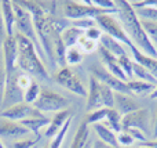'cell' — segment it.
Listing matches in <instances>:
<instances>
[{
  "label": "cell",
  "instance_id": "6da1fadb",
  "mask_svg": "<svg viewBox=\"0 0 157 148\" xmlns=\"http://www.w3.org/2000/svg\"><path fill=\"white\" fill-rule=\"evenodd\" d=\"M116 8H117V14L120 17V21H121V25L124 28L127 36L130 38L131 43L144 54L157 58L156 47L153 46L150 39L147 38L146 32H145L144 26L141 24V19L138 18L131 3L125 2V0H117Z\"/></svg>",
  "mask_w": 157,
  "mask_h": 148
},
{
  "label": "cell",
  "instance_id": "7a4b0ae2",
  "mask_svg": "<svg viewBox=\"0 0 157 148\" xmlns=\"http://www.w3.org/2000/svg\"><path fill=\"white\" fill-rule=\"evenodd\" d=\"M14 35H15L17 44H18V61H17L18 69H21L22 72L28 75H33L41 80L51 79L46 68V64L40 58L35 44L28 38L22 36L21 33L15 32Z\"/></svg>",
  "mask_w": 157,
  "mask_h": 148
},
{
  "label": "cell",
  "instance_id": "3957f363",
  "mask_svg": "<svg viewBox=\"0 0 157 148\" xmlns=\"http://www.w3.org/2000/svg\"><path fill=\"white\" fill-rule=\"evenodd\" d=\"M13 7H14V13H15V17H17V24H15L17 32L21 33V35L25 36V38H28L33 44H35L40 58L46 62L47 58H46V54H44L43 49H41V44H40V40H39L37 33H36L32 15H30L29 11L25 10L18 2H13Z\"/></svg>",
  "mask_w": 157,
  "mask_h": 148
},
{
  "label": "cell",
  "instance_id": "277c9868",
  "mask_svg": "<svg viewBox=\"0 0 157 148\" xmlns=\"http://www.w3.org/2000/svg\"><path fill=\"white\" fill-rule=\"evenodd\" d=\"M113 15L117 14V10H105L94 6L91 2H63V15L69 21H76L83 18L95 19L99 15Z\"/></svg>",
  "mask_w": 157,
  "mask_h": 148
},
{
  "label": "cell",
  "instance_id": "5b68a950",
  "mask_svg": "<svg viewBox=\"0 0 157 148\" xmlns=\"http://www.w3.org/2000/svg\"><path fill=\"white\" fill-rule=\"evenodd\" d=\"M33 107L43 114L44 112H61V111L68 110L69 100L54 90L41 89L40 96H39V98L33 104Z\"/></svg>",
  "mask_w": 157,
  "mask_h": 148
},
{
  "label": "cell",
  "instance_id": "8992f818",
  "mask_svg": "<svg viewBox=\"0 0 157 148\" xmlns=\"http://www.w3.org/2000/svg\"><path fill=\"white\" fill-rule=\"evenodd\" d=\"M95 22H97L98 28H99L105 35L116 39L117 42H120V43L124 44V46L130 47L131 44H132L130 38H128L127 33H125L121 22L117 21L113 15H109V14H106V15H99L95 18Z\"/></svg>",
  "mask_w": 157,
  "mask_h": 148
},
{
  "label": "cell",
  "instance_id": "52a82bcc",
  "mask_svg": "<svg viewBox=\"0 0 157 148\" xmlns=\"http://www.w3.org/2000/svg\"><path fill=\"white\" fill-rule=\"evenodd\" d=\"M55 82L59 86L65 87L66 90L77 94L80 97H87V89L83 85V80L78 78V75L69 66L59 68L54 75Z\"/></svg>",
  "mask_w": 157,
  "mask_h": 148
},
{
  "label": "cell",
  "instance_id": "ba28073f",
  "mask_svg": "<svg viewBox=\"0 0 157 148\" xmlns=\"http://www.w3.org/2000/svg\"><path fill=\"white\" fill-rule=\"evenodd\" d=\"M121 127L123 130L128 129H136L141 130L145 136L152 134V126H150V111L146 108H141L138 111L124 115L121 119Z\"/></svg>",
  "mask_w": 157,
  "mask_h": 148
},
{
  "label": "cell",
  "instance_id": "9c48e42d",
  "mask_svg": "<svg viewBox=\"0 0 157 148\" xmlns=\"http://www.w3.org/2000/svg\"><path fill=\"white\" fill-rule=\"evenodd\" d=\"M17 71H13L11 74H7V80H6V90H4V98H3L2 107L3 110L13 107V105L24 102V94L25 91L19 87L17 82Z\"/></svg>",
  "mask_w": 157,
  "mask_h": 148
},
{
  "label": "cell",
  "instance_id": "30bf717a",
  "mask_svg": "<svg viewBox=\"0 0 157 148\" xmlns=\"http://www.w3.org/2000/svg\"><path fill=\"white\" fill-rule=\"evenodd\" d=\"M90 71H91V76H94L95 79H97L98 82H101L102 85L110 87L114 93L128 94V96L131 94V91H130V89H128L127 83L121 82V80L117 79V78H114L113 75L109 74V72L106 71L102 65H92L91 68H90Z\"/></svg>",
  "mask_w": 157,
  "mask_h": 148
},
{
  "label": "cell",
  "instance_id": "8fae6325",
  "mask_svg": "<svg viewBox=\"0 0 157 148\" xmlns=\"http://www.w3.org/2000/svg\"><path fill=\"white\" fill-rule=\"evenodd\" d=\"M0 115L3 119H8V121L13 122H22L24 119L28 118H43V116H46L43 112L36 110L33 105L26 104V102H21V104L13 105L7 110H3Z\"/></svg>",
  "mask_w": 157,
  "mask_h": 148
},
{
  "label": "cell",
  "instance_id": "7c38bea8",
  "mask_svg": "<svg viewBox=\"0 0 157 148\" xmlns=\"http://www.w3.org/2000/svg\"><path fill=\"white\" fill-rule=\"evenodd\" d=\"M3 66L6 74H11L13 71H17V61H18V44H17L15 35L7 36L3 43Z\"/></svg>",
  "mask_w": 157,
  "mask_h": 148
},
{
  "label": "cell",
  "instance_id": "4fadbf2b",
  "mask_svg": "<svg viewBox=\"0 0 157 148\" xmlns=\"http://www.w3.org/2000/svg\"><path fill=\"white\" fill-rule=\"evenodd\" d=\"M103 108V101H102V85L98 82L94 76L90 75V85L88 90H87V105L86 111L87 112H92Z\"/></svg>",
  "mask_w": 157,
  "mask_h": 148
},
{
  "label": "cell",
  "instance_id": "5bb4252c",
  "mask_svg": "<svg viewBox=\"0 0 157 148\" xmlns=\"http://www.w3.org/2000/svg\"><path fill=\"white\" fill-rule=\"evenodd\" d=\"M29 134V130L22 126L19 122H13L8 119H0V137L4 138H19Z\"/></svg>",
  "mask_w": 157,
  "mask_h": 148
},
{
  "label": "cell",
  "instance_id": "9a60e30c",
  "mask_svg": "<svg viewBox=\"0 0 157 148\" xmlns=\"http://www.w3.org/2000/svg\"><path fill=\"white\" fill-rule=\"evenodd\" d=\"M114 110L120 114V115H128V114L134 112V111L141 110V105L138 104L136 100H134L128 94L121 93H114Z\"/></svg>",
  "mask_w": 157,
  "mask_h": 148
},
{
  "label": "cell",
  "instance_id": "2e32d148",
  "mask_svg": "<svg viewBox=\"0 0 157 148\" xmlns=\"http://www.w3.org/2000/svg\"><path fill=\"white\" fill-rule=\"evenodd\" d=\"M71 118H73V115H72V112H71L69 110H65V111H61V112H57V114L54 115V118L50 121V125L47 126V130L44 132V136H46V137L54 138L55 136H57L58 133L61 132V129L65 126V123H66V122H68Z\"/></svg>",
  "mask_w": 157,
  "mask_h": 148
},
{
  "label": "cell",
  "instance_id": "e0dca14e",
  "mask_svg": "<svg viewBox=\"0 0 157 148\" xmlns=\"http://www.w3.org/2000/svg\"><path fill=\"white\" fill-rule=\"evenodd\" d=\"M130 50H131V53H132V61L134 62L142 65L145 69H147V71H149L150 74L157 79V58H153V57H150V55L144 54V53L139 51L134 44L130 46Z\"/></svg>",
  "mask_w": 157,
  "mask_h": 148
},
{
  "label": "cell",
  "instance_id": "ac0fdd59",
  "mask_svg": "<svg viewBox=\"0 0 157 148\" xmlns=\"http://www.w3.org/2000/svg\"><path fill=\"white\" fill-rule=\"evenodd\" d=\"M0 8H2V15H3V19H4L7 36H14V26L17 24V17H15V13H14L13 2L3 0V2H0Z\"/></svg>",
  "mask_w": 157,
  "mask_h": 148
},
{
  "label": "cell",
  "instance_id": "d6986e66",
  "mask_svg": "<svg viewBox=\"0 0 157 148\" xmlns=\"http://www.w3.org/2000/svg\"><path fill=\"white\" fill-rule=\"evenodd\" d=\"M98 43H99L101 47H103L106 51H109L110 54H113L114 57H117V58L123 57V55H128L124 44H121L120 42H117L116 39L110 38V36L105 35V33H102V36H101Z\"/></svg>",
  "mask_w": 157,
  "mask_h": 148
},
{
  "label": "cell",
  "instance_id": "ffe728a7",
  "mask_svg": "<svg viewBox=\"0 0 157 148\" xmlns=\"http://www.w3.org/2000/svg\"><path fill=\"white\" fill-rule=\"evenodd\" d=\"M71 148H91V133L90 126L86 122H81L78 126L76 134L73 137V141L71 144Z\"/></svg>",
  "mask_w": 157,
  "mask_h": 148
},
{
  "label": "cell",
  "instance_id": "44dd1931",
  "mask_svg": "<svg viewBox=\"0 0 157 148\" xmlns=\"http://www.w3.org/2000/svg\"><path fill=\"white\" fill-rule=\"evenodd\" d=\"M92 127H94V132L97 133L99 141H102L103 144H106V146H109V147H119L117 134L113 130H110L103 123H95V125H92Z\"/></svg>",
  "mask_w": 157,
  "mask_h": 148
},
{
  "label": "cell",
  "instance_id": "7402d4cb",
  "mask_svg": "<svg viewBox=\"0 0 157 148\" xmlns=\"http://www.w3.org/2000/svg\"><path fill=\"white\" fill-rule=\"evenodd\" d=\"M83 35H84V30L78 29V28L73 26V25L71 24V26H68L62 33H61V38H62V42H63V44H65V47L69 49V47L77 46L78 39H80Z\"/></svg>",
  "mask_w": 157,
  "mask_h": 148
},
{
  "label": "cell",
  "instance_id": "603a6c76",
  "mask_svg": "<svg viewBox=\"0 0 157 148\" xmlns=\"http://www.w3.org/2000/svg\"><path fill=\"white\" fill-rule=\"evenodd\" d=\"M127 86L130 89L131 94L134 96H146V94H152L155 91V89L157 86H153L150 83H146V82H142V80H128L127 82Z\"/></svg>",
  "mask_w": 157,
  "mask_h": 148
},
{
  "label": "cell",
  "instance_id": "cb8c5ba5",
  "mask_svg": "<svg viewBox=\"0 0 157 148\" xmlns=\"http://www.w3.org/2000/svg\"><path fill=\"white\" fill-rule=\"evenodd\" d=\"M19 123L26 127L29 132L35 133L36 137H40V129L44 126H48L50 119L47 116H43V118H28V119H24L22 122H19Z\"/></svg>",
  "mask_w": 157,
  "mask_h": 148
},
{
  "label": "cell",
  "instance_id": "d4e9b609",
  "mask_svg": "<svg viewBox=\"0 0 157 148\" xmlns=\"http://www.w3.org/2000/svg\"><path fill=\"white\" fill-rule=\"evenodd\" d=\"M121 119L123 115H120L114 108H108V114H106V119L102 122L105 126H108L110 130H113L114 133H120L123 130L121 127Z\"/></svg>",
  "mask_w": 157,
  "mask_h": 148
},
{
  "label": "cell",
  "instance_id": "484cf974",
  "mask_svg": "<svg viewBox=\"0 0 157 148\" xmlns=\"http://www.w3.org/2000/svg\"><path fill=\"white\" fill-rule=\"evenodd\" d=\"M132 74L134 76L138 78V80H142V82H146V83H150L153 86H157V79L150 74L147 69H145L142 65L139 64L134 62L132 64Z\"/></svg>",
  "mask_w": 157,
  "mask_h": 148
},
{
  "label": "cell",
  "instance_id": "4316f807",
  "mask_svg": "<svg viewBox=\"0 0 157 148\" xmlns=\"http://www.w3.org/2000/svg\"><path fill=\"white\" fill-rule=\"evenodd\" d=\"M83 58H84V53L81 51L77 46L66 49V54H65L66 66L68 65H77V64H80L81 61H83Z\"/></svg>",
  "mask_w": 157,
  "mask_h": 148
},
{
  "label": "cell",
  "instance_id": "83f0119b",
  "mask_svg": "<svg viewBox=\"0 0 157 148\" xmlns=\"http://www.w3.org/2000/svg\"><path fill=\"white\" fill-rule=\"evenodd\" d=\"M135 13H136V15H138L139 19L157 22V8L153 7V6H145V7L136 8Z\"/></svg>",
  "mask_w": 157,
  "mask_h": 148
},
{
  "label": "cell",
  "instance_id": "f1b7e54d",
  "mask_svg": "<svg viewBox=\"0 0 157 148\" xmlns=\"http://www.w3.org/2000/svg\"><path fill=\"white\" fill-rule=\"evenodd\" d=\"M40 91H41V87L39 83L33 82L32 85L29 86V87L25 90V94H24V102H26V104H30L33 105L36 102V100L39 98V96H40Z\"/></svg>",
  "mask_w": 157,
  "mask_h": 148
},
{
  "label": "cell",
  "instance_id": "f546056e",
  "mask_svg": "<svg viewBox=\"0 0 157 148\" xmlns=\"http://www.w3.org/2000/svg\"><path fill=\"white\" fill-rule=\"evenodd\" d=\"M77 47L84 53V54H90V53L98 50V47H99V43H98V42L91 40V39H88L86 35H83L80 39H78Z\"/></svg>",
  "mask_w": 157,
  "mask_h": 148
},
{
  "label": "cell",
  "instance_id": "4dcf8cb0",
  "mask_svg": "<svg viewBox=\"0 0 157 148\" xmlns=\"http://www.w3.org/2000/svg\"><path fill=\"white\" fill-rule=\"evenodd\" d=\"M106 114H108V108H101V110L92 111V112L87 114V118L84 119L87 125H95V123H102L106 119Z\"/></svg>",
  "mask_w": 157,
  "mask_h": 148
},
{
  "label": "cell",
  "instance_id": "1f68e13d",
  "mask_svg": "<svg viewBox=\"0 0 157 148\" xmlns=\"http://www.w3.org/2000/svg\"><path fill=\"white\" fill-rule=\"evenodd\" d=\"M71 123H72V118L69 119L68 122H66L65 126L61 129V132L58 133V134L51 140V143H50L48 148H61V146H62V143H63V140H65V137H66V133H68Z\"/></svg>",
  "mask_w": 157,
  "mask_h": 148
},
{
  "label": "cell",
  "instance_id": "d6a6232c",
  "mask_svg": "<svg viewBox=\"0 0 157 148\" xmlns=\"http://www.w3.org/2000/svg\"><path fill=\"white\" fill-rule=\"evenodd\" d=\"M117 60H119V64H120V66H121L123 72L125 74V76H127V79L128 80H132V78H134V74H132V64H134V61L131 60L128 55L119 57Z\"/></svg>",
  "mask_w": 157,
  "mask_h": 148
},
{
  "label": "cell",
  "instance_id": "836d02e7",
  "mask_svg": "<svg viewBox=\"0 0 157 148\" xmlns=\"http://www.w3.org/2000/svg\"><path fill=\"white\" fill-rule=\"evenodd\" d=\"M134 138L131 137V134L125 130H121L120 133H117V143L119 147H124V148H130L134 144Z\"/></svg>",
  "mask_w": 157,
  "mask_h": 148
},
{
  "label": "cell",
  "instance_id": "e575fe53",
  "mask_svg": "<svg viewBox=\"0 0 157 148\" xmlns=\"http://www.w3.org/2000/svg\"><path fill=\"white\" fill-rule=\"evenodd\" d=\"M72 25L73 26L78 28V29L84 30L86 32L87 29H90V28H94L97 26V22H95V19L92 18H83V19H76V21H71Z\"/></svg>",
  "mask_w": 157,
  "mask_h": 148
},
{
  "label": "cell",
  "instance_id": "d590c367",
  "mask_svg": "<svg viewBox=\"0 0 157 148\" xmlns=\"http://www.w3.org/2000/svg\"><path fill=\"white\" fill-rule=\"evenodd\" d=\"M39 140H40V137L22 138V140H19V141H15V143L13 144V148H33V147H36Z\"/></svg>",
  "mask_w": 157,
  "mask_h": 148
},
{
  "label": "cell",
  "instance_id": "8d00e7d4",
  "mask_svg": "<svg viewBox=\"0 0 157 148\" xmlns=\"http://www.w3.org/2000/svg\"><path fill=\"white\" fill-rule=\"evenodd\" d=\"M102 30L98 28V25L97 26H94V28H90V29H87L86 32H84V35L87 36L88 39H91V40H94V42H99V39H101V36H102Z\"/></svg>",
  "mask_w": 157,
  "mask_h": 148
},
{
  "label": "cell",
  "instance_id": "74e56055",
  "mask_svg": "<svg viewBox=\"0 0 157 148\" xmlns=\"http://www.w3.org/2000/svg\"><path fill=\"white\" fill-rule=\"evenodd\" d=\"M6 80H7V74H6V71H4V66L0 65V107H2L3 98H4Z\"/></svg>",
  "mask_w": 157,
  "mask_h": 148
},
{
  "label": "cell",
  "instance_id": "f35d334b",
  "mask_svg": "<svg viewBox=\"0 0 157 148\" xmlns=\"http://www.w3.org/2000/svg\"><path fill=\"white\" fill-rule=\"evenodd\" d=\"M125 132H128L131 134V137L134 138V140H138L139 143H145V141H147V137L144 134V133L141 132V130H136V129H128L125 130Z\"/></svg>",
  "mask_w": 157,
  "mask_h": 148
},
{
  "label": "cell",
  "instance_id": "ab89813d",
  "mask_svg": "<svg viewBox=\"0 0 157 148\" xmlns=\"http://www.w3.org/2000/svg\"><path fill=\"white\" fill-rule=\"evenodd\" d=\"M6 38H7V32H6V25H4V19L2 15V8H0V49L3 47Z\"/></svg>",
  "mask_w": 157,
  "mask_h": 148
},
{
  "label": "cell",
  "instance_id": "60d3db41",
  "mask_svg": "<svg viewBox=\"0 0 157 148\" xmlns=\"http://www.w3.org/2000/svg\"><path fill=\"white\" fill-rule=\"evenodd\" d=\"M92 148H124V147H109V146H106V144H103L102 141L97 140L94 143V146H92Z\"/></svg>",
  "mask_w": 157,
  "mask_h": 148
},
{
  "label": "cell",
  "instance_id": "b9f144b4",
  "mask_svg": "<svg viewBox=\"0 0 157 148\" xmlns=\"http://www.w3.org/2000/svg\"><path fill=\"white\" fill-rule=\"evenodd\" d=\"M141 146H145V147H149V148H157V140H152V141H145V143H142Z\"/></svg>",
  "mask_w": 157,
  "mask_h": 148
},
{
  "label": "cell",
  "instance_id": "7bdbcfd3",
  "mask_svg": "<svg viewBox=\"0 0 157 148\" xmlns=\"http://www.w3.org/2000/svg\"><path fill=\"white\" fill-rule=\"evenodd\" d=\"M153 137H157V111H156V115H155V125H153Z\"/></svg>",
  "mask_w": 157,
  "mask_h": 148
},
{
  "label": "cell",
  "instance_id": "ee69618b",
  "mask_svg": "<svg viewBox=\"0 0 157 148\" xmlns=\"http://www.w3.org/2000/svg\"><path fill=\"white\" fill-rule=\"evenodd\" d=\"M150 98H152V100H157V87L155 89V91L150 94Z\"/></svg>",
  "mask_w": 157,
  "mask_h": 148
},
{
  "label": "cell",
  "instance_id": "f6af8a7d",
  "mask_svg": "<svg viewBox=\"0 0 157 148\" xmlns=\"http://www.w3.org/2000/svg\"><path fill=\"white\" fill-rule=\"evenodd\" d=\"M135 148H149V147H145V146H141V144H139V146L135 147Z\"/></svg>",
  "mask_w": 157,
  "mask_h": 148
},
{
  "label": "cell",
  "instance_id": "bcb514c9",
  "mask_svg": "<svg viewBox=\"0 0 157 148\" xmlns=\"http://www.w3.org/2000/svg\"><path fill=\"white\" fill-rule=\"evenodd\" d=\"M0 148H6V147H4V144H3L2 141H0Z\"/></svg>",
  "mask_w": 157,
  "mask_h": 148
},
{
  "label": "cell",
  "instance_id": "7dc6e473",
  "mask_svg": "<svg viewBox=\"0 0 157 148\" xmlns=\"http://www.w3.org/2000/svg\"><path fill=\"white\" fill-rule=\"evenodd\" d=\"M33 148H37V147H33Z\"/></svg>",
  "mask_w": 157,
  "mask_h": 148
}]
</instances>
